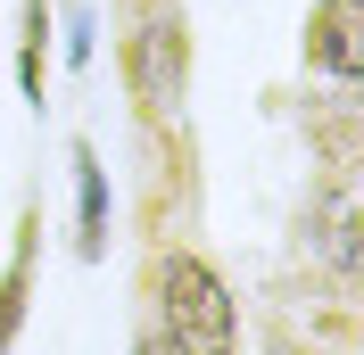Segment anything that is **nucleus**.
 I'll use <instances>...</instances> for the list:
<instances>
[{
    "mask_svg": "<svg viewBox=\"0 0 364 355\" xmlns=\"http://www.w3.org/2000/svg\"><path fill=\"white\" fill-rule=\"evenodd\" d=\"M42 50H50V0H25V42H17V91L42 108Z\"/></svg>",
    "mask_w": 364,
    "mask_h": 355,
    "instance_id": "423d86ee",
    "label": "nucleus"
},
{
    "mask_svg": "<svg viewBox=\"0 0 364 355\" xmlns=\"http://www.w3.org/2000/svg\"><path fill=\"white\" fill-rule=\"evenodd\" d=\"M306 67L348 91L364 83V0H315L306 9Z\"/></svg>",
    "mask_w": 364,
    "mask_h": 355,
    "instance_id": "7ed1b4c3",
    "label": "nucleus"
},
{
    "mask_svg": "<svg viewBox=\"0 0 364 355\" xmlns=\"http://www.w3.org/2000/svg\"><path fill=\"white\" fill-rule=\"evenodd\" d=\"M33 248H42V215L17 223V248H9V265H0V355L17 347L25 306H33Z\"/></svg>",
    "mask_w": 364,
    "mask_h": 355,
    "instance_id": "20e7f679",
    "label": "nucleus"
},
{
    "mask_svg": "<svg viewBox=\"0 0 364 355\" xmlns=\"http://www.w3.org/2000/svg\"><path fill=\"white\" fill-rule=\"evenodd\" d=\"M149 297H158V322L174 339V355H240V306H232L224 273L207 256L166 248L149 265Z\"/></svg>",
    "mask_w": 364,
    "mask_h": 355,
    "instance_id": "f257e3e1",
    "label": "nucleus"
},
{
    "mask_svg": "<svg viewBox=\"0 0 364 355\" xmlns=\"http://www.w3.org/2000/svg\"><path fill=\"white\" fill-rule=\"evenodd\" d=\"M75 215H83L75 248L100 265V256H108V165H100V149H91V141H75Z\"/></svg>",
    "mask_w": 364,
    "mask_h": 355,
    "instance_id": "39448f33",
    "label": "nucleus"
},
{
    "mask_svg": "<svg viewBox=\"0 0 364 355\" xmlns=\"http://www.w3.org/2000/svg\"><path fill=\"white\" fill-rule=\"evenodd\" d=\"M124 83L149 116L182 108L191 91V33H182V0H133V33H124Z\"/></svg>",
    "mask_w": 364,
    "mask_h": 355,
    "instance_id": "f03ea898",
    "label": "nucleus"
}]
</instances>
